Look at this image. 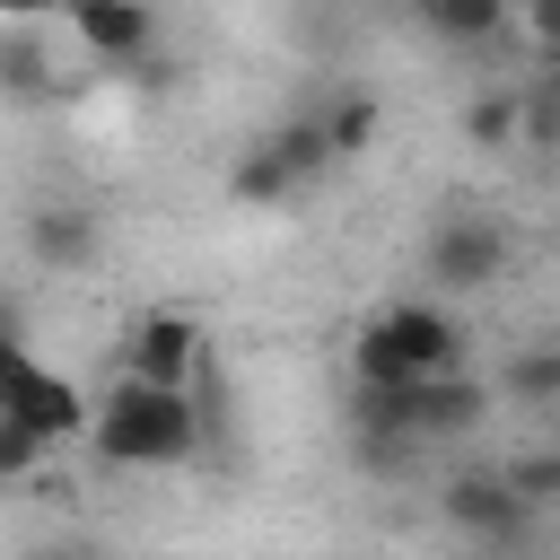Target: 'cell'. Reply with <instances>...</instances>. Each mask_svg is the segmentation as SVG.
<instances>
[{
	"instance_id": "cell-1",
	"label": "cell",
	"mask_w": 560,
	"mask_h": 560,
	"mask_svg": "<svg viewBox=\"0 0 560 560\" xmlns=\"http://www.w3.org/2000/svg\"><path fill=\"white\" fill-rule=\"evenodd\" d=\"M88 438L105 464L122 472H166L201 446V402L184 385H149V376H122L96 411H88Z\"/></svg>"
},
{
	"instance_id": "cell-2",
	"label": "cell",
	"mask_w": 560,
	"mask_h": 560,
	"mask_svg": "<svg viewBox=\"0 0 560 560\" xmlns=\"http://www.w3.org/2000/svg\"><path fill=\"white\" fill-rule=\"evenodd\" d=\"M210 368V341L184 306H149L122 324V376H149V385H192Z\"/></svg>"
},
{
	"instance_id": "cell-3",
	"label": "cell",
	"mask_w": 560,
	"mask_h": 560,
	"mask_svg": "<svg viewBox=\"0 0 560 560\" xmlns=\"http://www.w3.org/2000/svg\"><path fill=\"white\" fill-rule=\"evenodd\" d=\"M429 280L446 289V298H472V289H490L499 271H508V228L499 219H438V236H429Z\"/></svg>"
},
{
	"instance_id": "cell-4",
	"label": "cell",
	"mask_w": 560,
	"mask_h": 560,
	"mask_svg": "<svg viewBox=\"0 0 560 560\" xmlns=\"http://www.w3.org/2000/svg\"><path fill=\"white\" fill-rule=\"evenodd\" d=\"M446 516H455L472 542H525L534 499H525L508 472H455V481H446Z\"/></svg>"
},
{
	"instance_id": "cell-5",
	"label": "cell",
	"mask_w": 560,
	"mask_h": 560,
	"mask_svg": "<svg viewBox=\"0 0 560 560\" xmlns=\"http://www.w3.org/2000/svg\"><path fill=\"white\" fill-rule=\"evenodd\" d=\"M88 411H96V402H88L70 376H52V368H26L0 420H18V429H26V438H44V446H70V438H88Z\"/></svg>"
},
{
	"instance_id": "cell-6",
	"label": "cell",
	"mask_w": 560,
	"mask_h": 560,
	"mask_svg": "<svg viewBox=\"0 0 560 560\" xmlns=\"http://www.w3.org/2000/svg\"><path fill=\"white\" fill-rule=\"evenodd\" d=\"M61 9H70V35L96 61H140L158 44V9L149 0H61Z\"/></svg>"
},
{
	"instance_id": "cell-7",
	"label": "cell",
	"mask_w": 560,
	"mask_h": 560,
	"mask_svg": "<svg viewBox=\"0 0 560 560\" xmlns=\"http://www.w3.org/2000/svg\"><path fill=\"white\" fill-rule=\"evenodd\" d=\"M385 332H394V350H402V368H411V376L464 368V324H455L446 306H429V298H402V306H385Z\"/></svg>"
},
{
	"instance_id": "cell-8",
	"label": "cell",
	"mask_w": 560,
	"mask_h": 560,
	"mask_svg": "<svg viewBox=\"0 0 560 560\" xmlns=\"http://www.w3.org/2000/svg\"><path fill=\"white\" fill-rule=\"evenodd\" d=\"M289 192H306V175L289 166V149H280V140H254V149L228 166V201H245V210H280Z\"/></svg>"
},
{
	"instance_id": "cell-9",
	"label": "cell",
	"mask_w": 560,
	"mask_h": 560,
	"mask_svg": "<svg viewBox=\"0 0 560 560\" xmlns=\"http://www.w3.org/2000/svg\"><path fill=\"white\" fill-rule=\"evenodd\" d=\"M26 254L44 271H88L96 262V219L88 210H35L26 219Z\"/></svg>"
},
{
	"instance_id": "cell-10",
	"label": "cell",
	"mask_w": 560,
	"mask_h": 560,
	"mask_svg": "<svg viewBox=\"0 0 560 560\" xmlns=\"http://www.w3.org/2000/svg\"><path fill=\"white\" fill-rule=\"evenodd\" d=\"M376 122H385V105H376L368 88H341V96L315 114V131H324V149H332V158H359V149H376Z\"/></svg>"
},
{
	"instance_id": "cell-11",
	"label": "cell",
	"mask_w": 560,
	"mask_h": 560,
	"mask_svg": "<svg viewBox=\"0 0 560 560\" xmlns=\"http://www.w3.org/2000/svg\"><path fill=\"white\" fill-rule=\"evenodd\" d=\"M411 9L446 44H499V26H508V0H411Z\"/></svg>"
},
{
	"instance_id": "cell-12",
	"label": "cell",
	"mask_w": 560,
	"mask_h": 560,
	"mask_svg": "<svg viewBox=\"0 0 560 560\" xmlns=\"http://www.w3.org/2000/svg\"><path fill=\"white\" fill-rule=\"evenodd\" d=\"M464 140H472V149H516V140H525V96H516V88H481V96L464 105Z\"/></svg>"
},
{
	"instance_id": "cell-13",
	"label": "cell",
	"mask_w": 560,
	"mask_h": 560,
	"mask_svg": "<svg viewBox=\"0 0 560 560\" xmlns=\"http://www.w3.org/2000/svg\"><path fill=\"white\" fill-rule=\"evenodd\" d=\"M508 394L516 402H560V341H525L508 359Z\"/></svg>"
},
{
	"instance_id": "cell-14",
	"label": "cell",
	"mask_w": 560,
	"mask_h": 560,
	"mask_svg": "<svg viewBox=\"0 0 560 560\" xmlns=\"http://www.w3.org/2000/svg\"><path fill=\"white\" fill-rule=\"evenodd\" d=\"M499 472H508L534 508H542V499H560V446H534V455H516V464H499Z\"/></svg>"
},
{
	"instance_id": "cell-15",
	"label": "cell",
	"mask_w": 560,
	"mask_h": 560,
	"mask_svg": "<svg viewBox=\"0 0 560 560\" xmlns=\"http://www.w3.org/2000/svg\"><path fill=\"white\" fill-rule=\"evenodd\" d=\"M271 140H280V149H289V166H298V175H306V184H315V175H324V166H332V149H324V131H315V122H280V131H271Z\"/></svg>"
},
{
	"instance_id": "cell-16",
	"label": "cell",
	"mask_w": 560,
	"mask_h": 560,
	"mask_svg": "<svg viewBox=\"0 0 560 560\" xmlns=\"http://www.w3.org/2000/svg\"><path fill=\"white\" fill-rule=\"evenodd\" d=\"M44 455H52V446H44V438H26V429H18V420H0V481H26V472H35V464H44Z\"/></svg>"
},
{
	"instance_id": "cell-17",
	"label": "cell",
	"mask_w": 560,
	"mask_h": 560,
	"mask_svg": "<svg viewBox=\"0 0 560 560\" xmlns=\"http://www.w3.org/2000/svg\"><path fill=\"white\" fill-rule=\"evenodd\" d=\"M525 44L542 52V70H560V0H525Z\"/></svg>"
},
{
	"instance_id": "cell-18",
	"label": "cell",
	"mask_w": 560,
	"mask_h": 560,
	"mask_svg": "<svg viewBox=\"0 0 560 560\" xmlns=\"http://www.w3.org/2000/svg\"><path fill=\"white\" fill-rule=\"evenodd\" d=\"M0 88H44V52H35L26 35L0 44Z\"/></svg>"
},
{
	"instance_id": "cell-19",
	"label": "cell",
	"mask_w": 560,
	"mask_h": 560,
	"mask_svg": "<svg viewBox=\"0 0 560 560\" xmlns=\"http://www.w3.org/2000/svg\"><path fill=\"white\" fill-rule=\"evenodd\" d=\"M26 368H35V359H26V350L0 332V411H9V394H18V376H26Z\"/></svg>"
},
{
	"instance_id": "cell-20",
	"label": "cell",
	"mask_w": 560,
	"mask_h": 560,
	"mask_svg": "<svg viewBox=\"0 0 560 560\" xmlns=\"http://www.w3.org/2000/svg\"><path fill=\"white\" fill-rule=\"evenodd\" d=\"M52 9H61V0H0V18H9V26H35V18H52Z\"/></svg>"
}]
</instances>
